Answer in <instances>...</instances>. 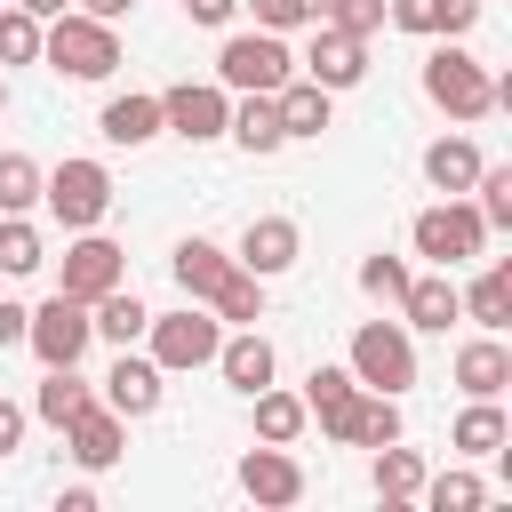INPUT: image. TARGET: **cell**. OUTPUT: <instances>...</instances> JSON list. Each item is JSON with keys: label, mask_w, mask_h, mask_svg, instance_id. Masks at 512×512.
I'll return each mask as SVG.
<instances>
[{"label": "cell", "mask_w": 512, "mask_h": 512, "mask_svg": "<svg viewBox=\"0 0 512 512\" xmlns=\"http://www.w3.org/2000/svg\"><path fill=\"white\" fill-rule=\"evenodd\" d=\"M24 336H32V352H40L48 368H72V360H80V344H88V312H80V296L40 304V320H32Z\"/></svg>", "instance_id": "1"}, {"label": "cell", "mask_w": 512, "mask_h": 512, "mask_svg": "<svg viewBox=\"0 0 512 512\" xmlns=\"http://www.w3.org/2000/svg\"><path fill=\"white\" fill-rule=\"evenodd\" d=\"M176 272H184V288H208V296H224V312H256V288H240V280H224V264H216V248L208 240H184L176 248Z\"/></svg>", "instance_id": "2"}, {"label": "cell", "mask_w": 512, "mask_h": 512, "mask_svg": "<svg viewBox=\"0 0 512 512\" xmlns=\"http://www.w3.org/2000/svg\"><path fill=\"white\" fill-rule=\"evenodd\" d=\"M280 72H288V56L272 32H240L224 48V80H240V88H280Z\"/></svg>", "instance_id": "3"}, {"label": "cell", "mask_w": 512, "mask_h": 512, "mask_svg": "<svg viewBox=\"0 0 512 512\" xmlns=\"http://www.w3.org/2000/svg\"><path fill=\"white\" fill-rule=\"evenodd\" d=\"M416 248L440 256V264H456V256L480 248V216H464V208H432V216H416Z\"/></svg>", "instance_id": "4"}, {"label": "cell", "mask_w": 512, "mask_h": 512, "mask_svg": "<svg viewBox=\"0 0 512 512\" xmlns=\"http://www.w3.org/2000/svg\"><path fill=\"white\" fill-rule=\"evenodd\" d=\"M352 368H360L376 392H392V384H408V344H400L392 328H360V336H352Z\"/></svg>", "instance_id": "5"}, {"label": "cell", "mask_w": 512, "mask_h": 512, "mask_svg": "<svg viewBox=\"0 0 512 512\" xmlns=\"http://www.w3.org/2000/svg\"><path fill=\"white\" fill-rule=\"evenodd\" d=\"M48 200H56V216H64V224H88V216L104 208V168H88V160H72V168H56V184H48Z\"/></svg>", "instance_id": "6"}, {"label": "cell", "mask_w": 512, "mask_h": 512, "mask_svg": "<svg viewBox=\"0 0 512 512\" xmlns=\"http://www.w3.org/2000/svg\"><path fill=\"white\" fill-rule=\"evenodd\" d=\"M424 88H432L440 104H456V112H480V104H488V80L472 72V56H432Z\"/></svg>", "instance_id": "7"}, {"label": "cell", "mask_w": 512, "mask_h": 512, "mask_svg": "<svg viewBox=\"0 0 512 512\" xmlns=\"http://www.w3.org/2000/svg\"><path fill=\"white\" fill-rule=\"evenodd\" d=\"M56 64L80 72V80H96V72H112V40L96 24H56Z\"/></svg>", "instance_id": "8"}, {"label": "cell", "mask_w": 512, "mask_h": 512, "mask_svg": "<svg viewBox=\"0 0 512 512\" xmlns=\"http://www.w3.org/2000/svg\"><path fill=\"white\" fill-rule=\"evenodd\" d=\"M480 16V0H392V24H408V32H464Z\"/></svg>", "instance_id": "9"}, {"label": "cell", "mask_w": 512, "mask_h": 512, "mask_svg": "<svg viewBox=\"0 0 512 512\" xmlns=\"http://www.w3.org/2000/svg\"><path fill=\"white\" fill-rule=\"evenodd\" d=\"M208 352H216V328H208L200 312H184V320H168V328H160V360H176V368H184V360H208Z\"/></svg>", "instance_id": "10"}, {"label": "cell", "mask_w": 512, "mask_h": 512, "mask_svg": "<svg viewBox=\"0 0 512 512\" xmlns=\"http://www.w3.org/2000/svg\"><path fill=\"white\" fill-rule=\"evenodd\" d=\"M168 120H176L184 136H208V128L224 120V96H216V88H176V96H168Z\"/></svg>", "instance_id": "11"}, {"label": "cell", "mask_w": 512, "mask_h": 512, "mask_svg": "<svg viewBox=\"0 0 512 512\" xmlns=\"http://www.w3.org/2000/svg\"><path fill=\"white\" fill-rule=\"evenodd\" d=\"M224 376H232L240 392H264V376H272V344H264V336H240V344H224Z\"/></svg>", "instance_id": "12"}, {"label": "cell", "mask_w": 512, "mask_h": 512, "mask_svg": "<svg viewBox=\"0 0 512 512\" xmlns=\"http://www.w3.org/2000/svg\"><path fill=\"white\" fill-rule=\"evenodd\" d=\"M104 384H112V408H128V416H144V408L160 400V376H152L144 360H120V368H112Z\"/></svg>", "instance_id": "13"}, {"label": "cell", "mask_w": 512, "mask_h": 512, "mask_svg": "<svg viewBox=\"0 0 512 512\" xmlns=\"http://www.w3.org/2000/svg\"><path fill=\"white\" fill-rule=\"evenodd\" d=\"M104 280H112V248H104V240L72 248V264H64V296H96Z\"/></svg>", "instance_id": "14"}, {"label": "cell", "mask_w": 512, "mask_h": 512, "mask_svg": "<svg viewBox=\"0 0 512 512\" xmlns=\"http://www.w3.org/2000/svg\"><path fill=\"white\" fill-rule=\"evenodd\" d=\"M152 120H160V104H144V96H120V104H104V136H112V144H136V136H152Z\"/></svg>", "instance_id": "15"}, {"label": "cell", "mask_w": 512, "mask_h": 512, "mask_svg": "<svg viewBox=\"0 0 512 512\" xmlns=\"http://www.w3.org/2000/svg\"><path fill=\"white\" fill-rule=\"evenodd\" d=\"M400 296H408L416 328H448V320H456V288H448V280H416V288H400Z\"/></svg>", "instance_id": "16"}, {"label": "cell", "mask_w": 512, "mask_h": 512, "mask_svg": "<svg viewBox=\"0 0 512 512\" xmlns=\"http://www.w3.org/2000/svg\"><path fill=\"white\" fill-rule=\"evenodd\" d=\"M240 480H248V496H272V504H288V496H296V464H280V456H248V464H240Z\"/></svg>", "instance_id": "17"}, {"label": "cell", "mask_w": 512, "mask_h": 512, "mask_svg": "<svg viewBox=\"0 0 512 512\" xmlns=\"http://www.w3.org/2000/svg\"><path fill=\"white\" fill-rule=\"evenodd\" d=\"M312 72H320L328 88L360 80V40H344V32H336V40H320V48H312Z\"/></svg>", "instance_id": "18"}, {"label": "cell", "mask_w": 512, "mask_h": 512, "mask_svg": "<svg viewBox=\"0 0 512 512\" xmlns=\"http://www.w3.org/2000/svg\"><path fill=\"white\" fill-rule=\"evenodd\" d=\"M280 128H288V136H312V128H328V88H288V104H280Z\"/></svg>", "instance_id": "19"}, {"label": "cell", "mask_w": 512, "mask_h": 512, "mask_svg": "<svg viewBox=\"0 0 512 512\" xmlns=\"http://www.w3.org/2000/svg\"><path fill=\"white\" fill-rule=\"evenodd\" d=\"M64 424H72V440H80V464H112V456H120V448H112V416H88V408H72Z\"/></svg>", "instance_id": "20"}, {"label": "cell", "mask_w": 512, "mask_h": 512, "mask_svg": "<svg viewBox=\"0 0 512 512\" xmlns=\"http://www.w3.org/2000/svg\"><path fill=\"white\" fill-rule=\"evenodd\" d=\"M424 168H432V184H440V192H456V184H472V168H480V160H472V144H432V152H424Z\"/></svg>", "instance_id": "21"}, {"label": "cell", "mask_w": 512, "mask_h": 512, "mask_svg": "<svg viewBox=\"0 0 512 512\" xmlns=\"http://www.w3.org/2000/svg\"><path fill=\"white\" fill-rule=\"evenodd\" d=\"M288 248H296V232H288V224H248V264H256V272H280V264H288Z\"/></svg>", "instance_id": "22"}, {"label": "cell", "mask_w": 512, "mask_h": 512, "mask_svg": "<svg viewBox=\"0 0 512 512\" xmlns=\"http://www.w3.org/2000/svg\"><path fill=\"white\" fill-rule=\"evenodd\" d=\"M456 376H464V384H472V392H496V384H504V376H512V360H504V352H496V344H472V352H464V360H456Z\"/></svg>", "instance_id": "23"}, {"label": "cell", "mask_w": 512, "mask_h": 512, "mask_svg": "<svg viewBox=\"0 0 512 512\" xmlns=\"http://www.w3.org/2000/svg\"><path fill=\"white\" fill-rule=\"evenodd\" d=\"M280 136H288V128H280V104H248V112H240V144H248V152H272Z\"/></svg>", "instance_id": "24"}, {"label": "cell", "mask_w": 512, "mask_h": 512, "mask_svg": "<svg viewBox=\"0 0 512 512\" xmlns=\"http://www.w3.org/2000/svg\"><path fill=\"white\" fill-rule=\"evenodd\" d=\"M144 320H152V312H144V304H136V296H104V320H88V328H104V336H112V344H128V336H136V328H144Z\"/></svg>", "instance_id": "25"}, {"label": "cell", "mask_w": 512, "mask_h": 512, "mask_svg": "<svg viewBox=\"0 0 512 512\" xmlns=\"http://www.w3.org/2000/svg\"><path fill=\"white\" fill-rule=\"evenodd\" d=\"M72 408H88V400H80V376H72V368H48V392H40V416H48V424H64Z\"/></svg>", "instance_id": "26"}, {"label": "cell", "mask_w": 512, "mask_h": 512, "mask_svg": "<svg viewBox=\"0 0 512 512\" xmlns=\"http://www.w3.org/2000/svg\"><path fill=\"white\" fill-rule=\"evenodd\" d=\"M0 264H8V272H32V264H40V240H32L24 224H8V232H0Z\"/></svg>", "instance_id": "27"}, {"label": "cell", "mask_w": 512, "mask_h": 512, "mask_svg": "<svg viewBox=\"0 0 512 512\" xmlns=\"http://www.w3.org/2000/svg\"><path fill=\"white\" fill-rule=\"evenodd\" d=\"M24 200H32V160L8 152V160H0V208H24Z\"/></svg>", "instance_id": "28"}, {"label": "cell", "mask_w": 512, "mask_h": 512, "mask_svg": "<svg viewBox=\"0 0 512 512\" xmlns=\"http://www.w3.org/2000/svg\"><path fill=\"white\" fill-rule=\"evenodd\" d=\"M456 440H464V448H496V440H504V424H496V408H472V416L456 424Z\"/></svg>", "instance_id": "29"}, {"label": "cell", "mask_w": 512, "mask_h": 512, "mask_svg": "<svg viewBox=\"0 0 512 512\" xmlns=\"http://www.w3.org/2000/svg\"><path fill=\"white\" fill-rule=\"evenodd\" d=\"M376 488H384V496H408V488H416V456H400V448H392V456L376 464Z\"/></svg>", "instance_id": "30"}, {"label": "cell", "mask_w": 512, "mask_h": 512, "mask_svg": "<svg viewBox=\"0 0 512 512\" xmlns=\"http://www.w3.org/2000/svg\"><path fill=\"white\" fill-rule=\"evenodd\" d=\"M472 312H480L488 328H504V272H488V280L472 288Z\"/></svg>", "instance_id": "31"}, {"label": "cell", "mask_w": 512, "mask_h": 512, "mask_svg": "<svg viewBox=\"0 0 512 512\" xmlns=\"http://www.w3.org/2000/svg\"><path fill=\"white\" fill-rule=\"evenodd\" d=\"M256 424H264L272 440H288V432L304 424V408H296V400H264V408H256Z\"/></svg>", "instance_id": "32"}, {"label": "cell", "mask_w": 512, "mask_h": 512, "mask_svg": "<svg viewBox=\"0 0 512 512\" xmlns=\"http://www.w3.org/2000/svg\"><path fill=\"white\" fill-rule=\"evenodd\" d=\"M432 504H440V512H472V504H480V480H464V472H456V480H440V488H432Z\"/></svg>", "instance_id": "33"}, {"label": "cell", "mask_w": 512, "mask_h": 512, "mask_svg": "<svg viewBox=\"0 0 512 512\" xmlns=\"http://www.w3.org/2000/svg\"><path fill=\"white\" fill-rule=\"evenodd\" d=\"M480 192H488V216H512V168H488Z\"/></svg>", "instance_id": "34"}, {"label": "cell", "mask_w": 512, "mask_h": 512, "mask_svg": "<svg viewBox=\"0 0 512 512\" xmlns=\"http://www.w3.org/2000/svg\"><path fill=\"white\" fill-rule=\"evenodd\" d=\"M264 24H296V16H320V0H256Z\"/></svg>", "instance_id": "35"}, {"label": "cell", "mask_w": 512, "mask_h": 512, "mask_svg": "<svg viewBox=\"0 0 512 512\" xmlns=\"http://www.w3.org/2000/svg\"><path fill=\"white\" fill-rule=\"evenodd\" d=\"M360 280H368V288H376V296H400V288H408V272H400V264H384V256H376V264H368V272H360Z\"/></svg>", "instance_id": "36"}, {"label": "cell", "mask_w": 512, "mask_h": 512, "mask_svg": "<svg viewBox=\"0 0 512 512\" xmlns=\"http://www.w3.org/2000/svg\"><path fill=\"white\" fill-rule=\"evenodd\" d=\"M336 16H344V24H352V32H368V24H376V16H384V0H344V8H336Z\"/></svg>", "instance_id": "37"}, {"label": "cell", "mask_w": 512, "mask_h": 512, "mask_svg": "<svg viewBox=\"0 0 512 512\" xmlns=\"http://www.w3.org/2000/svg\"><path fill=\"white\" fill-rule=\"evenodd\" d=\"M0 48H8V56H24V48H32V24H24V16H8V24H0Z\"/></svg>", "instance_id": "38"}, {"label": "cell", "mask_w": 512, "mask_h": 512, "mask_svg": "<svg viewBox=\"0 0 512 512\" xmlns=\"http://www.w3.org/2000/svg\"><path fill=\"white\" fill-rule=\"evenodd\" d=\"M16 440H24V416H16V408H8V400H0V456H8V448H16Z\"/></svg>", "instance_id": "39"}, {"label": "cell", "mask_w": 512, "mask_h": 512, "mask_svg": "<svg viewBox=\"0 0 512 512\" xmlns=\"http://www.w3.org/2000/svg\"><path fill=\"white\" fill-rule=\"evenodd\" d=\"M232 8H240V0H192V16H200V24H224Z\"/></svg>", "instance_id": "40"}, {"label": "cell", "mask_w": 512, "mask_h": 512, "mask_svg": "<svg viewBox=\"0 0 512 512\" xmlns=\"http://www.w3.org/2000/svg\"><path fill=\"white\" fill-rule=\"evenodd\" d=\"M16 336H24V312H16V304H0V344H16Z\"/></svg>", "instance_id": "41"}, {"label": "cell", "mask_w": 512, "mask_h": 512, "mask_svg": "<svg viewBox=\"0 0 512 512\" xmlns=\"http://www.w3.org/2000/svg\"><path fill=\"white\" fill-rule=\"evenodd\" d=\"M88 8H96V16H120V8H128V0H88Z\"/></svg>", "instance_id": "42"}, {"label": "cell", "mask_w": 512, "mask_h": 512, "mask_svg": "<svg viewBox=\"0 0 512 512\" xmlns=\"http://www.w3.org/2000/svg\"><path fill=\"white\" fill-rule=\"evenodd\" d=\"M24 8H64V0H24Z\"/></svg>", "instance_id": "43"}]
</instances>
